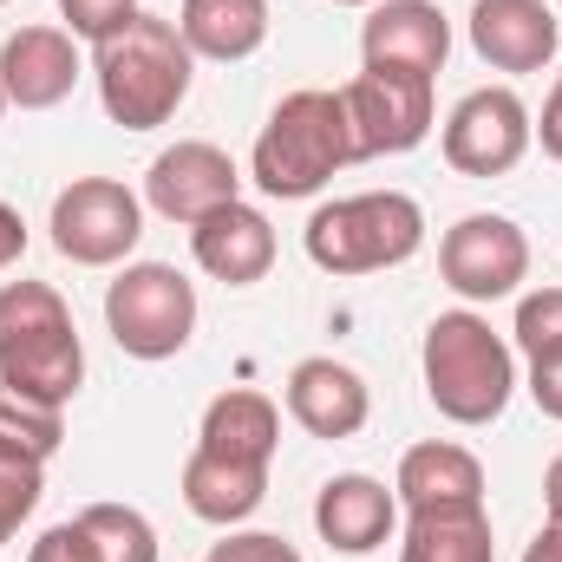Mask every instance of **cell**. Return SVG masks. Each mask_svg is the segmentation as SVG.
Returning a JSON list of instances; mask_svg holds the SVG:
<instances>
[{"instance_id": "26", "label": "cell", "mask_w": 562, "mask_h": 562, "mask_svg": "<svg viewBox=\"0 0 562 562\" xmlns=\"http://www.w3.org/2000/svg\"><path fill=\"white\" fill-rule=\"evenodd\" d=\"M510 334H517V347H524L530 367H537V360H557L562 353V288H537V294H524Z\"/></svg>"}, {"instance_id": "2", "label": "cell", "mask_w": 562, "mask_h": 562, "mask_svg": "<svg viewBox=\"0 0 562 562\" xmlns=\"http://www.w3.org/2000/svg\"><path fill=\"white\" fill-rule=\"evenodd\" d=\"M419 367H425V400L451 425L504 419V406L517 393V353L477 307H451L425 327Z\"/></svg>"}, {"instance_id": "18", "label": "cell", "mask_w": 562, "mask_h": 562, "mask_svg": "<svg viewBox=\"0 0 562 562\" xmlns=\"http://www.w3.org/2000/svg\"><path fill=\"white\" fill-rule=\"evenodd\" d=\"M281 445V406L256 386H229L210 400L203 431H196V451H216V458H236V464H276Z\"/></svg>"}, {"instance_id": "12", "label": "cell", "mask_w": 562, "mask_h": 562, "mask_svg": "<svg viewBox=\"0 0 562 562\" xmlns=\"http://www.w3.org/2000/svg\"><path fill=\"white\" fill-rule=\"evenodd\" d=\"M360 59L386 72H419L438 79L451 59V20L438 0H380L360 26Z\"/></svg>"}, {"instance_id": "28", "label": "cell", "mask_w": 562, "mask_h": 562, "mask_svg": "<svg viewBox=\"0 0 562 562\" xmlns=\"http://www.w3.org/2000/svg\"><path fill=\"white\" fill-rule=\"evenodd\" d=\"M210 562H301V550L288 537H269V530H236L210 550Z\"/></svg>"}, {"instance_id": "22", "label": "cell", "mask_w": 562, "mask_h": 562, "mask_svg": "<svg viewBox=\"0 0 562 562\" xmlns=\"http://www.w3.org/2000/svg\"><path fill=\"white\" fill-rule=\"evenodd\" d=\"M177 33H183V46L196 59L236 66V59L262 53V40H269V0H183Z\"/></svg>"}, {"instance_id": "13", "label": "cell", "mask_w": 562, "mask_h": 562, "mask_svg": "<svg viewBox=\"0 0 562 562\" xmlns=\"http://www.w3.org/2000/svg\"><path fill=\"white\" fill-rule=\"evenodd\" d=\"M562 46L550 0H471V53L491 72H543Z\"/></svg>"}, {"instance_id": "4", "label": "cell", "mask_w": 562, "mask_h": 562, "mask_svg": "<svg viewBox=\"0 0 562 562\" xmlns=\"http://www.w3.org/2000/svg\"><path fill=\"white\" fill-rule=\"evenodd\" d=\"M301 249L321 276H380L425 249V210L406 190H360L334 196L307 216Z\"/></svg>"}, {"instance_id": "38", "label": "cell", "mask_w": 562, "mask_h": 562, "mask_svg": "<svg viewBox=\"0 0 562 562\" xmlns=\"http://www.w3.org/2000/svg\"><path fill=\"white\" fill-rule=\"evenodd\" d=\"M557 7H562V0H557Z\"/></svg>"}, {"instance_id": "30", "label": "cell", "mask_w": 562, "mask_h": 562, "mask_svg": "<svg viewBox=\"0 0 562 562\" xmlns=\"http://www.w3.org/2000/svg\"><path fill=\"white\" fill-rule=\"evenodd\" d=\"M530 400H537V413H543V419L562 425V353L530 367Z\"/></svg>"}, {"instance_id": "15", "label": "cell", "mask_w": 562, "mask_h": 562, "mask_svg": "<svg viewBox=\"0 0 562 562\" xmlns=\"http://www.w3.org/2000/svg\"><path fill=\"white\" fill-rule=\"evenodd\" d=\"M314 530L334 557H373L400 530V497L367 471H340L314 497Z\"/></svg>"}, {"instance_id": "20", "label": "cell", "mask_w": 562, "mask_h": 562, "mask_svg": "<svg viewBox=\"0 0 562 562\" xmlns=\"http://www.w3.org/2000/svg\"><path fill=\"white\" fill-rule=\"evenodd\" d=\"M393 497L406 510H438V504H484V464L451 445V438H425L400 458V477H393Z\"/></svg>"}, {"instance_id": "14", "label": "cell", "mask_w": 562, "mask_h": 562, "mask_svg": "<svg viewBox=\"0 0 562 562\" xmlns=\"http://www.w3.org/2000/svg\"><path fill=\"white\" fill-rule=\"evenodd\" d=\"M79 86V40L66 26H20L0 46V92L20 112H53Z\"/></svg>"}, {"instance_id": "9", "label": "cell", "mask_w": 562, "mask_h": 562, "mask_svg": "<svg viewBox=\"0 0 562 562\" xmlns=\"http://www.w3.org/2000/svg\"><path fill=\"white\" fill-rule=\"evenodd\" d=\"M530 138H537L530 105L510 86H477L445 119V164L458 177H510L524 164Z\"/></svg>"}, {"instance_id": "3", "label": "cell", "mask_w": 562, "mask_h": 562, "mask_svg": "<svg viewBox=\"0 0 562 562\" xmlns=\"http://www.w3.org/2000/svg\"><path fill=\"white\" fill-rule=\"evenodd\" d=\"M347 164H360V157H353V125H347L340 92L307 86V92H288L269 112L262 138L249 150V183L262 196L301 203V196L327 190Z\"/></svg>"}, {"instance_id": "10", "label": "cell", "mask_w": 562, "mask_h": 562, "mask_svg": "<svg viewBox=\"0 0 562 562\" xmlns=\"http://www.w3.org/2000/svg\"><path fill=\"white\" fill-rule=\"evenodd\" d=\"M438 276L464 301H504L530 281V236L510 216H458L438 243Z\"/></svg>"}, {"instance_id": "25", "label": "cell", "mask_w": 562, "mask_h": 562, "mask_svg": "<svg viewBox=\"0 0 562 562\" xmlns=\"http://www.w3.org/2000/svg\"><path fill=\"white\" fill-rule=\"evenodd\" d=\"M0 438L53 458L59 438H66V406H46V400H33V393H20V386L0 380Z\"/></svg>"}, {"instance_id": "11", "label": "cell", "mask_w": 562, "mask_h": 562, "mask_svg": "<svg viewBox=\"0 0 562 562\" xmlns=\"http://www.w3.org/2000/svg\"><path fill=\"white\" fill-rule=\"evenodd\" d=\"M243 196V170L223 144L210 138H177L170 150H157V164L144 170V203L183 229H196L203 216H216L223 203Z\"/></svg>"}, {"instance_id": "29", "label": "cell", "mask_w": 562, "mask_h": 562, "mask_svg": "<svg viewBox=\"0 0 562 562\" xmlns=\"http://www.w3.org/2000/svg\"><path fill=\"white\" fill-rule=\"evenodd\" d=\"M26 562H105V557L92 550V537H86L79 517H72V524H53V530L26 550Z\"/></svg>"}, {"instance_id": "27", "label": "cell", "mask_w": 562, "mask_h": 562, "mask_svg": "<svg viewBox=\"0 0 562 562\" xmlns=\"http://www.w3.org/2000/svg\"><path fill=\"white\" fill-rule=\"evenodd\" d=\"M59 13H66V33L72 40H112L125 20H138V0H59Z\"/></svg>"}, {"instance_id": "7", "label": "cell", "mask_w": 562, "mask_h": 562, "mask_svg": "<svg viewBox=\"0 0 562 562\" xmlns=\"http://www.w3.org/2000/svg\"><path fill=\"white\" fill-rule=\"evenodd\" d=\"M53 249L72 269H112L138 249L144 236V203L138 190H125L119 177H72L53 196Z\"/></svg>"}, {"instance_id": "17", "label": "cell", "mask_w": 562, "mask_h": 562, "mask_svg": "<svg viewBox=\"0 0 562 562\" xmlns=\"http://www.w3.org/2000/svg\"><path fill=\"white\" fill-rule=\"evenodd\" d=\"M288 419L301 425L307 438L334 445V438H353L360 425L373 419V393H367V380L353 367L314 353V360H294V373H288Z\"/></svg>"}, {"instance_id": "1", "label": "cell", "mask_w": 562, "mask_h": 562, "mask_svg": "<svg viewBox=\"0 0 562 562\" xmlns=\"http://www.w3.org/2000/svg\"><path fill=\"white\" fill-rule=\"evenodd\" d=\"M190 72H196V53L183 46L177 20H157V13L125 20L112 40L92 46L99 105H105V119L125 125V132H157V125H170L177 105L190 99Z\"/></svg>"}, {"instance_id": "37", "label": "cell", "mask_w": 562, "mask_h": 562, "mask_svg": "<svg viewBox=\"0 0 562 562\" xmlns=\"http://www.w3.org/2000/svg\"><path fill=\"white\" fill-rule=\"evenodd\" d=\"M0 7H7V0H0Z\"/></svg>"}, {"instance_id": "34", "label": "cell", "mask_w": 562, "mask_h": 562, "mask_svg": "<svg viewBox=\"0 0 562 562\" xmlns=\"http://www.w3.org/2000/svg\"><path fill=\"white\" fill-rule=\"evenodd\" d=\"M543 510H550V524H562V451L550 458V471H543Z\"/></svg>"}, {"instance_id": "33", "label": "cell", "mask_w": 562, "mask_h": 562, "mask_svg": "<svg viewBox=\"0 0 562 562\" xmlns=\"http://www.w3.org/2000/svg\"><path fill=\"white\" fill-rule=\"evenodd\" d=\"M524 562H562V524H543L537 543L524 550Z\"/></svg>"}, {"instance_id": "24", "label": "cell", "mask_w": 562, "mask_h": 562, "mask_svg": "<svg viewBox=\"0 0 562 562\" xmlns=\"http://www.w3.org/2000/svg\"><path fill=\"white\" fill-rule=\"evenodd\" d=\"M40 497H46V458L26 451V445H13V438H0V550L40 510Z\"/></svg>"}, {"instance_id": "19", "label": "cell", "mask_w": 562, "mask_h": 562, "mask_svg": "<svg viewBox=\"0 0 562 562\" xmlns=\"http://www.w3.org/2000/svg\"><path fill=\"white\" fill-rule=\"evenodd\" d=\"M262 497H269V464H236V458H216V451H190V464H183L190 517H203L216 530H236L262 510Z\"/></svg>"}, {"instance_id": "36", "label": "cell", "mask_w": 562, "mask_h": 562, "mask_svg": "<svg viewBox=\"0 0 562 562\" xmlns=\"http://www.w3.org/2000/svg\"><path fill=\"white\" fill-rule=\"evenodd\" d=\"M0 112H7V92H0Z\"/></svg>"}, {"instance_id": "21", "label": "cell", "mask_w": 562, "mask_h": 562, "mask_svg": "<svg viewBox=\"0 0 562 562\" xmlns=\"http://www.w3.org/2000/svg\"><path fill=\"white\" fill-rule=\"evenodd\" d=\"M400 562H497L491 510H484V504H438V510H406Z\"/></svg>"}, {"instance_id": "16", "label": "cell", "mask_w": 562, "mask_h": 562, "mask_svg": "<svg viewBox=\"0 0 562 562\" xmlns=\"http://www.w3.org/2000/svg\"><path fill=\"white\" fill-rule=\"evenodd\" d=\"M190 256L196 269L223 288H256V281L276 269V223L256 210V203H223L216 216H203L190 229Z\"/></svg>"}, {"instance_id": "35", "label": "cell", "mask_w": 562, "mask_h": 562, "mask_svg": "<svg viewBox=\"0 0 562 562\" xmlns=\"http://www.w3.org/2000/svg\"><path fill=\"white\" fill-rule=\"evenodd\" d=\"M334 7H380V0H334Z\"/></svg>"}, {"instance_id": "5", "label": "cell", "mask_w": 562, "mask_h": 562, "mask_svg": "<svg viewBox=\"0 0 562 562\" xmlns=\"http://www.w3.org/2000/svg\"><path fill=\"white\" fill-rule=\"evenodd\" d=\"M0 380L66 406L86 386V347L72 327V307L46 281H7L0 288Z\"/></svg>"}, {"instance_id": "23", "label": "cell", "mask_w": 562, "mask_h": 562, "mask_svg": "<svg viewBox=\"0 0 562 562\" xmlns=\"http://www.w3.org/2000/svg\"><path fill=\"white\" fill-rule=\"evenodd\" d=\"M79 530L92 537V550L105 562H157V530L150 517L132 504H86L79 510Z\"/></svg>"}, {"instance_id": "31", "label": "cell", "mask_w": 562, "mask_h": 562, "mask_svg": "<svg viewBox=\"0 0 562 562\" xmlns=\"http://www.w3.org/2000/svg\"><path fill=\"white\" fill-rule=\"evenodd\" d=\"M26 256V216L13 203H0V269H13Z\"/></svg>"}, {"instance_id": "32", "label": "cell", "mask_w": 562, "mask_h": 562, "mask_svg": "<svg viewBox=\"0 0 562 562\" xmlns=\"http://www.w3.org/2000/svg\"><path fill=\"white\" fill-rule=\"evenodd\" d=\"M537 138H543V150L562 164V72L557 86H550V99H543V119H537Z\"/></svg>"}, {"instance_id": "8", "label": "cell", "mask_w": 562, "mask_h": 562, "mask_svg": "<svg viewBox=\"0 0 562 562\" xmlns=\"http://www.w3.org/2000/svg\"><path fill=\"white\" fill-rule=\"evenodd\" d=\"M347 125H353V157H406L431 138V79L419 72H386L367 66L360 79L340 86Z\"/></svg>"}, {"instance_id": "6", "label": "cell", "mask_w": 562, "mask_h": 562, "mask_svg": "<svg viewBox=\"0 0 562 562\" xmlns=\"http://www.w3.org/2000/svg\"><path fill=\"white\" fill-rule=\"evenodd\" d=\"M105 327L132 360H177L196 334V281L170 262H132L105 288Z\"/></svg>"}]
</instances>
